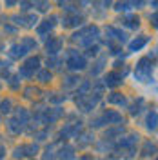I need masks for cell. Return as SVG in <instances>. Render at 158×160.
Masks as SVG:
<instances>
[{
  "label": "cell",
  "instance_id": "6da1fadb",
  "mask_svg": "<svg viewBox=\"0 0 158 160\" xmlns=\"http://www.w3.org/2000/svg\"><path fill=\"white\" fill-rule=\"evenodd\" d=\"M98 37H100V28L91 24V26H84L78 31H75L71 35V42L78 44V46H84V48H91L98 40Z\"/></svg>",
  "mask_w": 158,
  "mask_h": 160
},
{
  "label": "cell",
  "instance_id": "7a4b0ae2",
  "mask_svg": "<svg viewBox=\"0 0 158 160\" xmlns=\"http://www.w3.org/2000/svg\"><path fill=\"white\" fill-rule=\"evenodd\" d=\"M124 117L116 109H106L100 117L91 120V128H104V126H122Z\"/></svg>",
  "mask_w": 158,
  "mask_h": 160
},
{
  "label": "cell",
  "instance_id": "3957f363",
  "mask_svg": "<svg viewBox=\"0 0 158 160\" xmlns=\"http://www.w3.org/2000/svg\"><path fill=\"white\" fill-rule=\"evenodd\" d=\"M153 71H155V62H151L147 57L140 58L136 62V68H135V80L138 82H153Z\"/></svg>",
  "mask_w": 158,
  "mask_h": 160
},
{
  "label": "cell",
  "instance_id": "277c9868",
  "mask_svg": "<svg viewBox=\"0 0 158 160\" xmlns=\"http://www.w3.org/2000/svg\"><path fill=\"white\" fill-rule=\"evenodd\" d=\"M66 66H67L71 71H84L87 68V58H86L84 55H80L77 49H67Z\"/></svg>",
  "mask_w": 158,
  "mask_h": 160
},
{
  "label": "cell",
  "instance_id": "5b68a950",
  "mask_svg": "<svg viewBox=\"0 0 158 160\" xmlns=\"http://www.w3.org/2000/svg\"><path fill=\"white\" fill-rule=\"evenodd\" d=\"M40 64H42V60L40 57H29V58H26V62L20 66L18 69V77H24V78H31L33 75H35V71L40 69Z\"/></svg>",
  "mask_w": 158,
  "mask_h": 160
},
{
  "label": "cell",
  "instance_id": "8992f818",
  "mask_svg": "<svg viewBox=\"0 0 158 160\" xmlns=\"http://www.w3.org/2000/svg\"><path fill=\"white\" fill-rule=\"evenodd\" d=\"M64 117V109L62 108H47V109H42L38 113V117L37 118L44 124V126H51V124H55L58 118H62Z\"/></svg>",
  "mask_w": 158,
  "mask_h": 160
},
{
  "label": "cell",
  "instance_id": "52a82bcc",
  "mask_svg": "<svg viewBox=\"0 0 158 160\" xmlns=\"http://www.w3.org/2000/svg\"><path fill=\"white\" fill-rule=\"evenodd\" d=\"M84 129V124L82 122H71V124H66L58 133V140H67V138H77Z\"/></svg>",
  "mask_w": 158,
  "mask_h": 160
},
{
  "label": "cell",
  "instance_id": "ba28073f",
  "mask_svg": "<svg viewBox=\"0 0 158 160\" xmlns=\"http://www.w3.org/2000/svg\"><path fill=\"white\" fill-rule=\"evenodd\" d=\"M106 35H107V42L109 44L115 42L116 46H122V44L127 42V33L122 31L120 28H116V26H107V28H106Z\"/></svg>",
  "mask_w": 158,
  "mask_h": 160
},
{
  "label": "cell",
  "instance_id": "9c48e42d",
  "mask_svg": "<svg viewBox=\"0 0 158 160\" xmlns=\"http://www.w3.org/2000/svg\"><path fill=\"white\" fill-rule=\"evenodd\" d=\"M100 102L98 97L95 95H84V97H77V108H78L82 113H91V111L96 108V104Z\"/></svg>",
  "mask_w": 158,
  "mask_h": 160
},
{
  "label": "cell",
  "instance_id": "30bf717a",
  "mask_svg": "<svg viewBox=\"0 0 158 160\" xmlns=\"http://www.w3.org/2000/svg\"><path fill=\"white\" fill-rule=\"evenodd\" d=\"M40 151V146L37 144V142H31V144H22V146H18V148H15V151H13V157L17 160L24 158V157H35L37 153Z\"/></svg>",
  "mask_w": 158,
  "mask_h": 160
},
{
  "label": "cell",
  "instance_id": "8fae6325",
  "mask_svg": "<svg viewBox=\"0 0 158 160\" xmlns=\"http://www.w3.org/2000/svg\"><path fill=\"white\" fill-rule=\"evenodd\" d=\"M138 142H140L138 133H129L126 137H120V140L113 146V149H135Z\"/></svg>",
  "mask_w": 158,
  "mask_h": 160
},
{
  "label": "cell",
  "instance_id": "7c38bea8",
  "mask_svg": "<svg viewBox=\"0 0 158 160\" xmlns=\"http://www.w3.org/2000/svg\"><path fill=\"white\" fill-rule=\"evenodd\" d=\"M11 20L15 26H20V28H35V24L38 22V17L35 13H29V15H15L11 17Z\"/></svg>",
  "mask_w": 158,
  "mask_h": 160
},
{
  "label": "cell",
  "instance_id": "4fadbf2b",
  "mask_svg": "<svg viewBox=\"0 0 158 160\" xmlns=\"http://www.w3.org/2000/svg\"><path fill=\"white\" fill-rule=\"evenodd\" d=\"M104 88H111V89H116L120 88L122 84H124V75L118 73V71H109L107 75H106V78H104Z\"/></svg>",
  "mask_w": 158,
  "mask_h": 160
},
{
  "label": "cell",
  "instance_id": "5bb4252c",
  "mask_svg": "<svg viewBox=\"0 0 158 160\" xmlns=\"http://www.w3.org/2000/svg\"><path fill=\"white\" fill-rule=\"evenodd\" d=\"M62 46H64V40L60 37H49L46 40V53L49 57H57L60 53V49H62Z\"/></svg>",
  "mask_w": 158,
  "mask_h": 160
},
{
  "label": "cell",
  "instance_id": "9a60e30c",
  "mask_svg": "<svg viewBox=\"0 0 158 160\" xmlns=\"http://www.w3.org/2000/svg\"><path fill=\"white\" fill-rule=\"evenodd\" d=\"M84 22H86V17L80 13H75V15H66L62 18V26L64 28H78V26H84Z\"/></svg>",
  "mask_w": 158,
  "mask_h": 160
},
{
  "label": "cell",
  "instance_id": "2e32d148",
  "mask_svg": "<svg viewBox=\"0 0 158 160\" xmlns=\"http://www.w3.org/2000/svg\"><path fill=\"white\" fill-rule=\"evenodd\" d=\"M57 17L55 15H51V17H47L46 20H42V24H40L38 28H37V33H38L40 37H46L47 33H51V31L55 29V26H57Z\"/></svg>",
  "mask_w": 158,
  "mask_h": 160
},
{
  "label": "cell",
  "instance_id": "e0dca14e",
  "mask_svg": "<svg viewBox=\"0 0 158 160\" xmlns=\"http://www.w3.org/2000/svg\"><path fill=\"white\" fill-rule=\"evenodd\" d=\"M29 53V49L22 44V42H17V44H13L7 51V55H9V58L13 60H20V58H26V55Z\"/></svg>",
  "mask_w": 158,
  "mask_h": 160
},
{
  "label": "cell",
  "instance_id": "ac0fdd59",
  "mask_svg": "<svg viewBox=\"0 0 158 160\" xmlns=\"http://www.w3.org/2000/svg\"><path fill=\"white\" fill-rule=\"evenodd\" d=\"M147 44H149V37L147 35H140V37H136V38H133L129 42V53H136V51L144 49Z\"/></svg>",
  "mask_w": 158,
  "mask_h": 160
},
{
  "label": "cell",
  "instance_id": "d6986e66",
  "mask_svg": "<svg viewBox=\"0 0 158 160\" xmlns=\"http://www.w3.org/2000/svg\"><path fill=\"white\" fill-rule=\"evenodd\" d=\"M107 104H111V106H118V108H124V106H127V98H126V95H124V93H120V91H113V93L107 97Z\"/></svg>",
  "mask_w": 158,
  "mask_h": 160
},
{
  "label": "cell",
  "instance_id": "ffe728a7",
  "mask_svg": "<svg viewBox=\"0 0 158 160\" xmlns=\"http://www.w3.org/2000/svg\"><path fill=\"white\" fill-rule=\"evenodd\" d=\"M120 22H122V26H126V28H129V29H138L140 28V18H138V15H135V13L124 15Z\"/></svg>",
  "mask_w": 158,
  "mask_h": 160
},
{
  "label": "cell",
  "instance_id": "44dd1931",
  "mask_svg": "<svg viewBox=\"0 0 158 160\" xmlns=\"http://www.w3.org/2000/svg\"><path fill=\"white\" fill-rule=\"evenodd\" d=\"M57 160H77V155H75V148L73 146H64L60 148V151L57 153Z\"/></svg>",
  "mask_w": 158,
  "mask_h": 160
},
{
  "label": "cell",
  "instance_id": "7402d4cb",
  "mask_svg": "<svg viewBox=\"0 0 158 160\" xmlns=\"http://www.w3.org/2000/svg\"><path fill=\"white\" fill-rule=\"evenodd\" d=\"M6 128H7V131H9V133H13V135H20V133L24 131V128H26V126H24V124H20L15 117H11V118L6 122Z\"/></svg>",
  "mask_w": 158,
  "mask_h": 160
},
{
  "label": "cell",
  "instance_id": "603a6c76",
  "mask_svg": "<svg viewBox=\"0 0 158 160\" xmlns=\"http://www.w3.org/2000/svg\"><path fill=\"white\" fill-rule=\"evenodd\" d=\"M144 6V2H118L115 4V11H131V9H140Z\"/></svg>",
  "mask_w": 158,
  "mask_h": 160
},
{
  "label": "cell",
  "instance_id": "cb8c5ba5",
  "mask_svg": "<svg viewBox=\"0 0 158 160\" xmlns=\"http://www.w3.org/2000/svg\"><path fill=\"white\" fill-rule=\"evenodd\" d=\"M155 155H156V144L151 142V140H146L144 146H142V157L151 158V157H155Z\"/></svg>",
  "mask_w": 158,
  "mask_h": 160
},
{
  "label": "cell",
  "instance_id": "d4e9b609",
  "mask_svg": "<svg viewBox=\"0 0 158 160\" xmlns=\"http://www.w3.org/2000/svg\"><path fill=\"white\" fill-rule=\"evenodd\" d=\"M80 82L82 80L77 77V75H67V77H64V80H62V86L66 88V89H75V88H78Z\"/></svg>",
  "mask_w": 158,
  "mask_h": 160
},
{
  "label": "cell",
  "instance_id": "484cf974",
  "mask_svg": "<svg viewBox=\"0 0 158 160\" xmlns=\"http://www.w3.org/2000/svg\"><path fill=\"white\" fill-rule=\"evenodd\" d=\"M146 128H147V131H156V111L151 109L147 113V117H146Z\"/></svg>",
  "mask_w": 158,
  "mask_h": 160
},
{
  "label": "cell",
  "instance_id": "4316f807",
  "mask_svg": "<svg viewBox=\"0 0 158 160\" xmlns=\"http://www.w3.org/2000/svg\"><path fill=\"white\" fill-rule=\"evenodd\" d=\"M93 142H95L93 133H80L78 137H77V144H78L80 148H86V146L93 144Z\"/></svg>",
  "mask_w": 158,
  "mask_h": 160
},
{
  "label": "cell",
  "instance_id": "83f0119b",
  "mask_svg": "<svg viewBox=\"0 0 158 160\" xmlns=\"http://www.w3.org/2000/svg\"><path fill=\"white\" fill-rule=\"evenodd\" d=\"M122 133H124V128L122 126H115V128H111V129L106 131V137H104V140H115L116 137H122Z\"/></svg>",
  "mask_w": 158,
  "mask_h": 160
},
{
  "label": "cell",
  "instance_id": "f1b7e54d",
  "mask_svg": "<svg viewBox=\"0 0 158 160\" xmlns=\"http://www.w3.org/2000/svg\"><path fill=\"white\" fill-rule=\"evenodd\" d=\"M15 118L18 120L20 124L26 126V124L29 122V118H31V113L26 109V108H18V109H17V115H15Z\"/></svg>",
  "mask_w": 158,
  "mask_h": 160
},
{
  "label": "cell",
  "instance_id": "f546056e",
  "mask_svg": "<svg viewBox=\"0 0 158 160\" xmlns=\"http://www.w3.org/2000/svg\"><path fill=\"white\" fill-rule=\"evenodd\" d=\"M37 80H38L40 84H49L51 80H53V73H51L49 69H38Z\"/></svg>",
  "mask_w": 158,
  "mask_h": 160
},
{
  "label": "cell",
  "instance_id": "4dcf8cb0",
  "mask_svg": "<svg viewBox=\"0 0 158 160\" xmlns=\"http://www.w3.org/2000/svg\"><path fill=\"white\" fill-rule=\"evenodd\" d=\"M9 73H11V62L6 58H0V77L9 78Z\"/></svg>",
  "mask_w": 158,
  "mask_h": 160
},
{
  "label": "cell",
  "instance_id": "1f68e13d",
  "mask_svg": "<svg viewBox=\"0 0 158 160\" xmlns=\"http://www.w3.org/2000/svg\"><path fill=\"white\" fill-rule=\"evenodd\" d=\"M89 89H91V82H89V80H84V82H80V86L77 88V97H84V95H89Z\"/></svg>",
  "mask_w": 158,
  "mask_h": 160
},
{
  "label": "cell",
  "instance_id": "d6a6232c",
  "mask_svg": "<svg viewBox=\"0 0 158 160\" xmlns=\"http://www.w3.org/2000/svg\"><path fill=\"white\" fill-rule=\"evenodd\" d=\"M42 160H57V151H55V144H51L46 148V151L42 153Z\"/></svg>",
  "mask_w": 158,
  "mask_h": 160
},
{
  "label": "cell",
  "instance_id": "836d02e7",
  "mask_svg": "<svg viewBox=\"0 0 158 160\" xmlns=\"http://www.w3.org/2000/svg\"><path fill=\"white\" fill-rule=\"evenodd\" d=\"M11 111H13V100L4 98L2 102H0V113H2V115H7V113H11Z\"/></svg>",
  "mask_w": 158,
  "mask_h": 160
},
{
  "label": "cell",
  "instance_id": "e575fe53",
  "mask_svg": "<svg viewBox=\"0 0 158 160\" xmlns=\"http://www.w3.org/2000/svg\"><path fill=\"white\" fill-rule=\"evenodd\" d=\"M104 64H106V58H104V57L98 58V62L95 64V68H91V77H98L100 73L104 71Z\"/></svg>",
  "mask_w": 158,
  "mask_h": 160
},
{
  "label": "cell",
  "instance_id": "d590c367",
  "mask_svg": "<svg viewBox=\"0 0 158 160\" xmlns=\"http://www.w3.org/2000/svg\"><path fill=\"white\" fill-rule=\"evenodd\" d=\"M142 106H144V100L142 98L135 100V104L129 106V115H131V117H136V115L140 113V108H142Z\"/></svg>",
  "mask_w": 158,
  "mask_h": 160
},
{
  "label": "cell",
  "instance_id": "8d00e7d4",
  "mask_svg": "<svg viewBox=\"0 0 158 160\" xmlns=\"http://www.w3.org/2000/svg\"><path fill=\"white\" fill-rule=\"evenodd\" d=\"M22 44H24L29 51H35L37 49V46H38L37 40H35V37H24V38H22Z\"/></svg>",
  "mask_w": 158,
  "mask_h": 160
},
{
  "label": "cell",
  "instance_id": "74e56055",
  "mask_svg": "<svg viewBox=\"0 0 158 160\" xmlns=\"http://www.w3.org/2000/svg\"><path fill=\"white\" fill-rule=\"evenodd\" d=\"M38 95H40L38 88H33V86H29V88H26V89H24V97H26V98H33V97H38Z\"/></svg>",
  "mask_w": 158,
  "mask_h": 160
},
{
  "label": "cell",
  "instance_id": "f35d334b",
  "mask_svg": "<svg viewBox=\"0 0 158 160\" xmlns=\"http://www.w3.org/2000/svg\"><path fill=\"white\" fill-rule=\"evenodd\" d=\"M7 84H9V88L13 91H18L20 89V77L17 75V77H9L7 78Z\"/></svg>",
  "mask_w": 158,
  "mask_h": 160
},
{
  "label": "cell",
  "instance_id": "ab89813d",
  "mask_svg": "<svg viewBox=\"0 0 158 160\" xmlns=\"http://www.w3.org/2000/svg\"><path fill=\"white\" fill-rule=\"evenodd\" d=\"M33 8L37 11H42V13H44V11L51 9V4L49 2H33Z\"/></svg>",
  "mask_w": 158,
  "mask_h": 160
},
{
  "label": "cell",
  "instance_id": "60d3db41",
  "mask_svg": "<svg viewBox=\"0 0 158 160\" xmlns=\"http://www.w3.org/2000/svg\"><path fill=\"white\" fill-rule=\"evenodd\" d=\"M98 51H100V46H91V48H87V51H86V55L84 57H96L98 55Z\"/></svg>",
  "mask_w": 158,
  "mask_h": 160
},
{
  "label": "cell",
  "instance_id": "b9f144b4",
  "mask_svg": "<svg viewBox=\"0 0 158 160\" xmlns=\"http://www.w3.org/2000/svg\"><path fill=\"white\" fill-rule=\"evenodd\" d=\"M47 135H49L47 129H44V131H38V133L35 135V138H37V140H46V138H47Z\"/></svg>",
  "mask_w": 158,
  "mask_h": 160
},
{
  "label": "cell",
  "instance_id": "7bdbcfd3",
  "mask_svg": "<svg viewBox=\"0 0 158 160\" xmlns=\"http://www.w3.org/2000/svg\"><path fill=\"white\" fill-rule=\"evenodd\" d=\"M18 6H20V9L22 11H29L31 8H33V2H20Z\"/></svg>",
  "mask_w": 158,
  "mask_h": 160
},
{
  "label": "cell",
  "instance_id": "ee69618b",
  "mask_svg": "<svg viewBox=\"0 0 158 160\" xmlns=\"http://www.w3.org/2000/svg\"><path fill=\"white\" fill-rule=\"evenodd\" d=\"M4 158H6V148L0 144V160H4Z\"/></svg>",
  "mask_w": 158,
  "mask_h": 160
},
{
  "label": "cell",
  "instance_id": "f6af8a7d",
  "mask_svg": "<svg viewBox=\"0 0 158 160\" xmlns=\"http://www.w3.org/2000/svg\"><path fill=\"white\" fill-rule=\"evenodd\" d=\"M4 31H7V33H15V28H11V26H4Z\"/></svg>",
  "mask_w": 158,
  "mask_h": 160
},
{
  "label": "cell",
  "instance_id": "bcb514c9",
  "mask_svg": "<svg viewBox=\"0 0 158 160\" xmlns=\"http://www.w3.org/2000/svg\"><path fill=\"white\" fill-rule=\"evenodd\" d=\"M115 68H116V69H120V68H124V62H120V60H116V62H115Z\"/></svg>",
  "mask_w": 158,
  "mask_h": 160
},
{
  "label": "cell",
  "instance_id": "7dc6e473",
  "mask_svg": "<svg viewBox=\"0 0 158 160\" xmlns=\"http://www.w3.org/2000/svg\"><path fill=\"white\" fill-rule=\"evenodd\" d=\"M80 160H95V158H93L91 155H84V157H82V158H80Z\"/></svg>",
  "mask_w": 158,
  "mask_h": 160
},
{
  "label": "cell",
  "instance_id": "c3c4849f",
  "mask_svg": "<svg viewBox=\"0 0 158 160\" xmlns=\"http://www.w3.org/2000/svg\"><path fill=\"white\" fill-rule=\"evenodd\" d=\"M0 89H2V84H0Z\"/></svg>",
  "mask_w": 158,
  "mask_h": 160
},
{
  "label": "cell",
  "instance_id": "681fc988",
  "mask_svg": "<svg viewBox=\"0 0 158 160\" xmlns=\"http://www.w3.org/2000/svg\"><path fill=\"white\" fill-rule=\"evenodd\" d=\"M29 160H35V158H29Z\"/></svg>",
  "mask_w": 158,
  "mask_h": 160
}]
</instances>
